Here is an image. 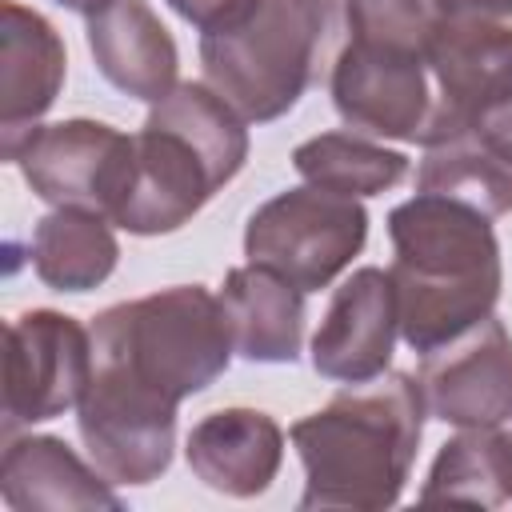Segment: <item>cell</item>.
Wrapping results in <instances>:
<instances>
[{
  "label": "cell",
  "mask_w": 512,
  "mask_h": 512,
  "mask_svg": "<svg viewBox=\"0 0 512 512\" xmlns=\"http://www.w3.org/2000/svg\"><path fill=\"white\" fill-rule=\"evenodd\" d=\"M92 376L80 436L112 484L156 480L176 444V404L208 388L232 360V332L200 284L112 304L92 320Z\"/></svg>",
  "instance_id": "cell-1"
},
{
  "label": "cell",
  "mask_w": 512,
  "mask_h": 512,
  "mask_svg": "<svg viewBox=\"0 0 512 512\" xmlns=\"http://www.w3.org/2000/svg\"><path fill=\"white\" fill-rule=\"evenodd\" d=\"M292 164L308 184L352 196V200L356 196H376L408 172V160L400 152H388V148H380V144H372L356 132L312 136L292 152Z\"/></svg>",
  "instance_id": "cell-21"
},
{
  "label": "cell",
  "mask_w": 512,
  "mask_h": 512,
  "mask_svg": "<svg viewBox=\"0 0 512 512\" xmlns=\"http://www.w3.org/2000/svg\"><path fill=\"white\" fill-rule=\"evenodd\" d=\"M424 44L352 36L332 68V100L352 132L420 140L432 112Z\"/></svg>",
  "instance_id": "cell-9"
},
{
  "label": "cell",
  "mask_w": 512,
  "mask_h": 512,
  "mask_svg": "<svg viewBox=\"0 0 512 512\" xmlns=\"http://www.w3.org/2000/svg\"><path fill=\"white\" fill-rule=\"evenodd\" d=\"M336 28V0H256V8L200 36L208 88L244 120L284 116L312 84Z\"/></svg>",
  "instance_id": "cell-5"
},
{
  "label": "cell",
  "mask_w": 512,
  "mask_h": 512,
  "mask_svg": "<svg viewBox=\"0 0 512 512\" xmlns=\"http://www.w3.org/2000/svg\"><path fill=\"white\" fill-rule=\"evenodd\" d=\"M132 144L136 168L116 224L140 236L192 220L248 156L240 112L208 84H176L160 96Z\"/></svg>",
  "instance_id": "cell-4"
},
{
  "label": "cell",
  "mask_w": 512,
  "mask_h": 512,
  "mask_svg": "<svg viewBox=\"0 0 512 512\" xmlns=\"http://www.w3.org/2000/svg\"><path fill=\"white\" fill-rule=\"evenodd\" d=\"M440 20H504L512 16V0H432Z\"/></svg>",
  "instance_id": "cell-23"
},
{
  "label": "cell",
  "mask_w": 512,
  "mask_h": 512,
  "mask_svg": "<svg viewBox=\"0 0 512 512\" xmlns=\"http://www.w3.org/2000/svg\"><path fill=\"white\" fill-rule=\"evenodd\" d=\"M368 216L360 200L304 184L260 204L244 232L248 264H260L300 292L324 288L364 244Z\"/></svg>",
  "instance_id": "cell-6"
},
{
  "label": "cell",
  "mask_w": 512,
  "mask_h": 512,
  "mask_svg": "<svg viewBox=\"0 0 512 512\" xmlns=\"http://www.w3.org/2000/svg\"><path fill=\"white\" fill-rule=\"evenodd\" d=\"M64 84V44L32 8H0V148L16 160Z\"/></svg>",
  "instance_id": "cell-13"
},
{
  "label": "cell",
  "mask_w": 512,
  "mask_h": 512,
  "mask_svg": "<svg viewBox=\"0 0 512 512\" xmlns=\"http://www.w3.org/2000/svg\"><path fill=\"white\" fill-rule=\"evenodd\" d=\"M96 68L128 96L160 100L176 88V44L144 0H112L88 16Z\"/></svg>",
  "instance_id": "cell-15"
},
{
  "label": "cell",
  "mask_w": 512,
  "mask_h": 512,
  "mask_svg": "<svg viewBox=\"0 0 512 512\" xmlns=\"http://www.w3.org/2000/svg\"><path fill=\"white\" fill-rule=\"evenodd\" d=\"M476 132H484V136H488V140H496L504 152H512V100H508V104H504L496 116H488V120H484Z\"/></svg>",
  "instance_id": "cell-24"
},
{
  "label": "cell",
  "mask_w": 512,
  "mask_h": 512,
  "mask_svg": "<svg viewBox=\"0 0 512 512\" xmlns=\"http://www.w3.org/2000/svg\"><path fill=\"white\" fill-rule=\"evenodd\" d=\"M188 24H196L200 32H216V28H228L236 20H244L256 0H168Z\"/></svg>",
  "instance_id": "cell-22"
},
{
  "label": "cell",
  "mask_w": 512,
  "mask_h": 512,
  "mask_svg": "<svg viewBox=\"0 0 512 512\" xmlns=\"http://www.w3.org/2000/svg\"><path fill=\"white\" fill-rule=\"evenodd\" d=\"M420 392L432 416L460 428H496L512 416V340L484 316L448 344L424 352Z\"/></svg>",
  "instance_id": "cell-11"
},
{
  "label": "cell",
  "mask_w": 512,
  "mask_h": 512,
  "mask_svg": "<svg viewBox=\"0 0 512 512\" xmlns=\"http://www.w3.org/2000/svg\"><path fill=\"white\" fill-rule=\"evenodd\" d=\"M432 112L420 144L480 128L512 100V28L500 20H440L424 48Z\"/></svg>",
  "instance_id": "cell-8"
},
{
  "label": "cell",
  "mask_w": 512,
  "mask_h": 512,
  "mask_svg": "<svg viewBox=\"0 0 512 512\" xmlns=\"http://www.w3.org/2000/svg\"><path fill=\"white\" fill-rule=\"evenodd\" d=\"M424 428V392L412 376L348 384L328 408L292 424L304 460L300 508H388L396 504Z\"/></svg>",
  "instance_id": "cell-3"
},
{
  "label": "cell",
  "mask_w": 512,
  "mask_h": 512,
  "mask_svg": "<svg viewBox=\"0 0 512 512\" xmlns=\"http://www.w3.org/2000/svg\"><path fill=\"white\" fill-rule=\"evenodd\" d=\"M92 376V336L60 312H24L4 332V432L80 404Z\"/></svg>",
  "instance_id": "cell-10"
},
{
  "label": "cell",
  "mask_w": 512,
  "mask_h": 512,
  "mask_svg": "<svg viewBox=\"0 0 512 512\" xmlns=\"http://www.w3.org/2000/svg\"><path fill=\"white\" fill-rule=\"evenodd\" d=\"M56 4H64V8H72V12H84V16H96V12L108 8L112 0H56Z\"/></svg>",
  "instance_id": "cell-25"
},
{
  "label": "cell",
  "mask_w": 512,
  "mask_h": 512,
  "mask_svg": "<svg viewBox=\"0 0 512 512\" xmlns=\"http://www.w3.org/2000/svg\"><path fill=\"white\" fill-rule=\"evenodd\" d=\"M284 436L272 416L256 408H224L188 432L192 472L224 496H256L280 468Z\"/></svg>",
  "instance_id": "cell-14"
},
{
  "label": "cell",
  "mask_w": 512,
  "mask_h": 512,
  "mask_svg": "<svg viewBox=\"0 0 512 512\" xmlns=\"http://www.w3.org/2000/svg\"><path fill=\"white\" fill-rule=\"evenodd\" d=\"M392 292L400 336L432 352L484 320L500 296V248L492 224L472 204L416 192L388 216Z\"/></svg>",
  "instance_id": "cell-2"
},
{
  "label": "cell",
  "mask_w": 512,
  "mask_h": 512,
  "mask_svg": "<svg viewBox=\"0 0 512 512\" xmlns=\"http://www.w3.org/2000/svg\"><path fill=\"white\" fill-rule=\"evenodd\" d=\"M420 500L476 508H496L512 500V436H500L492 428H468L464 436L444 444Z\"/></svg>",
  "instance_id": "cell-20"
},
{
  "label": "cell",
  "mask_w": 512,
  "mask_h": 512,
  "mask_svg": "<svg viewBox=\"0 0 512 512\" xmlns=\"http://www.w3.org/2000/svg\"><path fill=\"white\" fill-rule=\"evenodd\" d=\"M16 164L36 196L56 208H84L116 224L136 168L132 136L100 120H64L36 128Z\"/></svg>",
  "instance_id": "cell-7"
},
{
  "label": "cell",
  "mask_w": 512,
  "mask_h": 512,
  "mask_svg": "<svg viewBox=\"0 0 512 512\" xmlns=\"http://www.w3.org/2000/svg\"><path fill=\"white\" fill-rule=\"evenodd\" d=\"M0 492L8 508H120L116 492L100 484L92 468H84L68 444L52 436L12 440L0 460Z\"/></svg>",
  "instance_id": "cell-17"
},
{
  "label": "cell",
  "mask_w": 512,
  "mask_h": 512,
  "mask_svg": "<svg viewBox=\"0 0 512 512\" xmlns=\"http://www.w3.org/2000/svg\"><path fill=\"white\" fill-rule=\"evenodd\" d=\"M416 184L420 192H440L472 204L484 216H504L512 212V152L468 128L424 148Z\"/></svg>",
  "instance_id": "cell-18"
},
{
  "label": "cell",
  "mask_w": 512,
  "mask_h": 512,
  "mask_svg": "<svg viewBox=\"0 0 512 512\" xmlns=\"http://www.w3.org/2000/svg\"><path fill=\"white\" fill-rule=\"evenodd\" d=\"M304 292L284 276L248 264L232 268L220 288V308L232 332V348L244 360L284 364L296 360L304 336Z\"/></svg>",
  "instance_id": "cell-16"
},
{
  "label": "cell",
  "mask_w": 512,
  "mask_h": 512,
  "mask_svg": "<svg viewBox=\"0 0 512 512\" xmlns=\"http://www.w3.org/2000/svg\"><path fill=\"white\" fill-rule=\"evenodd\" d=\"M396 328L400 320H396V292L388 272L360 268L336 288L312 336V364L328 380H344V384L372 380L388 368Z\"/></svg>",
  "instance_id": "cell-12"
},
{
  "label": "cell",
  "mask_w": 512,
  "mask_h": 512,
  "mask_svg": "<svg viewBox=\"0 0 512 512\" xmlns=\"http://www.w3.org/2000/svg\"><path fill=\"white\" fill-rule=\"evenodd\" d=\"M116 236L104 216L84 208H56L32 232V268L60 292H88L116 268Z\"/></svg>",
  "instance_id": "cell-19"
}]
</instances>
